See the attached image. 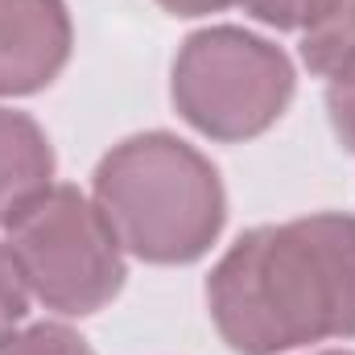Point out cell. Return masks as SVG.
<instances>
[{
	"instance_id": "obj_10",
	"label": "cell",
	"mask_w": 355,
	"mask_h": 355,
	"mask_svg": "<svg viewBox=\"0 0 355 355\" xmlns=\"http://www.w3.org/2000/svg\"><path fill=\"white\" fill-rule=\"evenodd\" d=\"M244 12L265 21L272 29H306L331 0H240Z\"/></svg>"
},
{
	"instance_id": "obj_6",
	"label": "cell",
	"mask_w": 355,
	"mask_h": 355,
	"mask_svg": "<svg viewBox=\"0 0 355 355\" xmlns=\"http://www.w3.org/2000/svg\"><path fill=\"white\" fill-rule=\"evenodd\" d=\"M50 186H54L50 137L33 116L0 107V227H8Z\"/></svg>"
},
{
	"instance_id": "obj_9",
	"label": "cell",
	"mask_w": 355,
	"mask_h": 355,
	"mask_svg": "<svg viewBox=\"0 0 355 355\" xmlns=\"http://www.w3.org/2000/svg\"><path fill=\"white\" fill-rule=\"evenodd\" d=\"M25 310H29V289H25V281L17 272V261H12L8 244H0V343L8 335H17Z\"/></svg>"
},
{
	"instance_id": "obj_7",
	"label": "cell",
	"mask_w": 355,
	"mask_h": 355,
	"mask_svg": "<svg viewBox=\"0 0 355 355\" xmlns=\"http://www.w3.org/2000/svg\"><path fill=\"white\" fill-rule=\"evenodd\" d=\"M302 62L327 83L355 75V0H331L302 29Z\"/></svg>"
},
{
	"instance_id": "obj_3",
	"label": "cell",
	"mask_w": 355,
	"mask_h": 355,
	"mask_svg": "<svg viewBox=\"0 0 355 355\" xmlns=\"http://www.w3.org/2000/svg\"><path fill=\"white\" fill-rule=\"evenodd\" d=\"M8 252L17 272L46 310L62 318H87L124 289V248L107 219L75 186L42 190L12 223Z\"/></svg>"
},
{
	"instance_id": "obj_12",
	"label": "cell",
	"mask_w": 355,
	"mask_h": 355,
	"mask_svg": "<svg viewBox=\"0 0 355 355\" xmlns=\"http://www.w3.org/2000/svg\"><path fill=\"white\" fill-rule=\"evenodd\" d=\"M157 4L174 17H207V12H223L236 0H157Z\"/></svg>"
},
{
	"instance_id": "obj_5",
	"label": "cell",
	"mask_w": 355,
	"mask_h": 355,
	"mask_svg": "<svg viewBox=\"0 0 355 355\" xmlns=\"http://www.w3.org/2000/svg\"><path fill=\"white\" fill-rule=\"evenodd\" d=\"M71 42L62 0H0V95L50 87L71 58Z\"/></svg>"
},
{
	"instance_id": "obj_2",
	"label": "cell",
	"mask_w": 355,
	"mask_h": 355,
	"mask_svg": "<svg viewBox=\"0 0 355 355\" xmlns=\"http://www.w3.org/2000/svg\"><path fill=\"white\" fill-rule=\"evenodd\" d=\"M91 202L116 244L145 265H190L207 257L227 219L215 166L174 132L120 141L95 166Z\"/></svg>"
},
{
	"instance_id": "obj_1",
	"label": "cell",
	"mask_w": 355,
	"mask_h": 355,
	"mask_svg": "<svg viewBox=\"0 0 355 355\" xmlns=\"http://www.w3.org/2000/svg\"><path fill=\"white\" fill-rule=\"evenodd\" d=\"M236 355H281L355 335V215L322 211L244 232L207 277Z\"/></svg>"
},
{
	"instance_id": "obj_4",
	"label": "cell",
	"mask_w": 355,
	"mask_h": 355,
	"mask_svg": "<svg viewBox=\"0 0 355 355\" xmlns=\"http://www.w3.org/2000/svg\"><path fill=\"white\" fill-rule=\"evenodd\" d=\"M174 107L211 141H252L293 99V62L265 37L215 25L182 42L174 58Z\"/></svg>"
},
{
	"instance_id": "obj_13",
	"label": "cell",
	"mask_w": 355,
	"mask_h": 355,
	"mask_svg": "<svg viewBox=\"0 0 355 355\" xmlns=\"http://www.w3.org/2000/svg\"><path fill=\"white\" fill-rule=\"evenodd\" d=\"M327 355H343V352H327Z\"/></svg>"
},
{
	"instance_id": "obj_8",
	"label": "cell",
	"mask_w": 355,
	"mask_h": 355,
	"mask_svg": "<svg viewBox=\"0 0 355 355\" xmlns=\"http://www.w3.org/2000/svg\"><path fill=\"white\" fill-rule=\"evenodd\" d=\"M0 355H95V352L87 347V339H79L71 327L37 322V327H25V331L8 335L0 343Z\"/></svg>"
},
{
	"instance_id": "obj_11",
	"label": "cell",
	"mask_w": 355,
	"mask_h": 355,
	"mask_svg": "<svg viewBox=\"0 0 355 355\" xmlns=\"http://www.w3.org/2000/svg\"><path fill=\"white\" fill-rule=\"evenodd\" d=\"M327 116H331L339 145L355 153V75L327 83Z\"/></svg>"
}]
</instances>
